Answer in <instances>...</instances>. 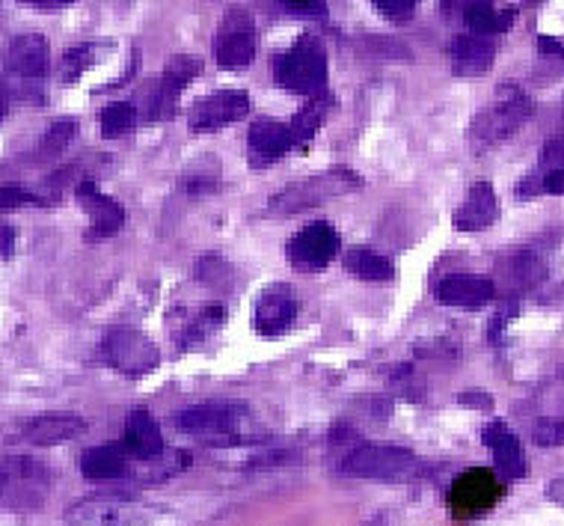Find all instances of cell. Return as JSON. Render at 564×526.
<instances>
[{
  "label": "cell",
  "instance_id": "cell-1",
  "mask_svg": "<svg viewBox=\"0 0 564 526\" xmlns=\"http://www.w3.org/2000/svg\"><path fill=\"white\" fill-rule=\"evenodd\" d=\"M51 75L48 42L36 33H21L10 42L7 66H3V105H45V84Z\"/></svg>",
  "mask_w": 564,
  "mask_h": 526
},
{
  "label": "cell",
  "instance_id": "cell-2",
  "mask_svg": "<svg viewBox=\"0 0 564 526\" xmlns=\"http://www.w3.org/2000/svg\"><path fill=\"white\" fill-rule=\"evenodd\" d=\"M532 114H535L532 96L517 84H502L490 98V105L485 110H478L473 122H469V147H473V152H487V149L506 143L508 137L523 128V122Z\"/></svg>",
  "mask_w": 564,
  "mask_h": 526
},
{
  "label": "cell",
  "instance_id": "cell-3",
  "mask_svg": "<svg viewBox=\"0 0 564 526\" xmlns=\"http://www.w3.org/2000/svg\"><path fill=\"white\" fill-rule=\"evenodd\" d=\"M243 419L247 408L235 401H205V405H191L182 408L173 417L175 429L185 431L205 447H238L253 440L243 434Z\"/></svg>",
  "mask_w": 564,
  "mask_h": 526
},
{
  "label": "cell",
  "instance_id": "cell-4",
  "mask_svg": "<svg viewBox=\"0 0 564 526\" xmlns=\"http://www.w3.org/2000/svg\"><path fill=\"white\" fill-rule=\"evenodd\" d=\"M273 78L294 96H322L327 87V51L318 36H301L273 63Z\"/></svg>",
  "mask_w": 564,
  "mask_h": 526
},
{
  "label": "cell",
  "instance_id": "cell-5",
  "mask_svg": "<svg viewBox=\"0 0 564 526\" xmlns=\"http://www.w3.org/2000/svg\"><path fill=\"white\" fill-rule=\"evenodd\" d=\"M341 473L354 479H375V482H410L425 473V464L401 447H383V443H362L350 449L341 461Z\"/></svg>",
  "mask_w": 564,
  "mask_h": 526
},
{
  "label": "cell",
  "instance_id": "cell-6",
  "mask_svg": "<svg viewBox=\"0 0 564 526\" xmlns=\"http://www.w3.org/2000/svg\"><path fill=\"white\" fill-rule=\"evenodd\" d=\"M357 187H362V179L348 167L327 170V173L310 175V179H301V182L282 187L280 194L271 200V212L273 215H297V212L315 208V205L327 203V200L350 194Z\"/></svg>",
  "mask_w": 564,
  "mask_h": 526
},
{
  "label": "cell",
  "instance_id": "cell-7",
  "mask_svg": "<svg viewBox=\"0 0 564 526\" xmlns=\"http://www.w3.org/2000/svg\"><path fill=\"white\" fill-rule=\"evenodd\" d=\"M199 68H203V63L196 57H191V54H175V57L164 66V72L155 78V84L147 89L143 101H137L134 98L137 108H140V119H147V122L173 119L175 101L182 96V89L199 75Z\"/></svg>",
  "mask_w": 564,
  "mask_h": 526
},
{
  "label": "cell",
  "instance_id": "cell-8",
  "mask_svg": "<svg viewBox=\"0 0 564 526\" xmlns=\"http://www.w3.org/2000/svg\"><path fill=\"white\" fill-rule=\"evenodd\" d=\"M502 494H506V487L490 470L473 468L467 473H460L448 487V508H452V515L464 520V517L490 512L502 500Z\"/></svg>",
  "mask_w": 564,
  "mask_h": 526
},
{
  "label": "cell",
  "instance_id": "cell-9",
  "mask_svg": "<svg viewBox=\"0 0 564 526\" xmlns=\"http://www.w3.org/2000/svg\"><path fill=\"white\" fill-rule=\"evenodd\" d=\"M101 357L108 361V366L122 375H131V378L158 369V363H161L155 342H149L143 333L131 331V328L110 331L108 340L101 342Z\"/></svg>",
  "mask_w": 564,
  "mask_h": 526
},
{
  "label": "cell",
  "instance_id": "cell-10",
  "mask_svg": "<svg viewBox=\"0 0 564 526\" xmlns=\"http://www.w3.org/2000/svg\"><path fill=\"white\" fill-rule=\"evenodd\" d=\"M215 60L220 68H243L256 57L253 15L243 10H229L215 33Z\"/></svg>",
  "mask_w": 564,
  "mask_h": 526
},
{
  "label": "cell",
  "instance_id": "cell-11",
  "mask_svg": "<svg viewBox=\"0 0 564 526\" xmlns=\"http://www.w3.org/2000/svg\"><path fill=\"white\" fill-rule=\"evenodd\" d=\"M339 233L330 224H310L285 247V259L297 273H322L339 254Z\"/></svg>",
  "mask_w": 564,
  "mask_h": 526
},
{
  "label": "cell",
  "instance_id": "cell-12",
  "mask_svg": "<svg viewBox=\"0 0 564 526\" xmlns=\"http://www.w3.org/2000/svg\"><path fill=\"white\" fill-rule=\"evenodd\" d=\"M250 114V96L243 89H217L196 101L187 114V126L194 135H212L217 128L241 122Z\"/></svg>",
  "mask_w": 564,
  "mask_h": 526
},
{
  "label": "cell",
  "instance_id": "cell-13",
  "mask_svg": "<svg viewBox=\"0 0 564 526\" xmlns=\"http://www.w3.org/2000/svg\"><path fill=\"white\" fill-rule=\"evenodd\" d=\"M294 149H303L301 137L294 131L292 119H256L250 131H247V158L250 167L262 170V167L276 164L280 158H285Z\"/></svg>",
  "mask_w": 564,
  "mask_h": 526
},
{
  "label": "cell",
  "instance_id": "cell-14",
  "mask_svg": "<svg viewBox=\"0 0 564 526\" xmlns=\"http://www.w3.org/2000/svg\"><path fill=\"white\" fill-rule=\"evenodd\" d=\"M297 319V298L292 289H264V294L253 307V328L264 340H276L289 331Z\"/></svg>",
  "mask_w": 564,
  "mask_h": 526
},
{
  "label": "cell",
  "instance_id": "cell-15",
  "mask_svg": "<svg viewBox=\"0 0 564 526\" xmlns=\"http://www.w3.org/2000/svg\"><path fill=\"white\" fill-rule=\"evenodd\" d=\"M494 294L497 283L481 273H448L437 286V301L457 310H481L485 303L494 301Z\"/></svg>",
  "mask_w": 564,
  "mask_h": 526
},
{
  "label": "cell",
  "instance_id": "cell-16",
  "mask_svg": "<svg viewBox=\"0 0 564 526\" xmlns=\"http://www.w3.org/2000/svg\"><path fill=\"white\" fill-rule=\"evenodd\" d=\"M78 203L93 221L89 238H110L126 226V208L113 200V196L101 194L93 179H80L78 182Z\"/></svg>",
  "mask_w": 564,
  "mask_h": 526
},
{
  "label": "cell",
  "instance_id": "cell-17",
  "mask_svg": "<svg viewBox=\"0 0 564 526\" xmlns=\"http://www.w3.org/2000/svg\"><path fill=\"white\" fill-rule=\"evenodd\" d=\"M499 221V200L490 182H476L469 187L467 200L452 215V226L457 233H481Z\"/></svg>",
  "mask_w": 564,
  "mask_h": 526
},
{
  "label": "cell",
  "instance_id": "cell-18",
  "mask_svg": "<svg viewBox=\"0 0 564 526\" xmlns=\"http://www.w3.org/2000/svg\"><path fill=\"white\" fill-rule=\"evenodd\" d=\"M485 447L490 449V455L497 461L499 473L506 479H523L529 473V459H525L523 443L517 440V434L508 429V422L502 419H494L490 426L481 434Z\"/></svg>",
  "mask_w": 564,
  "mask_h": 526
},
{
  "label": "cell",
  "instance_id": "cell-19",
  "mask_svg": "<svg viewBox=\"0 0 564 526\" xmlns=\"http://www.w3.org/2000/svg\"><path fill=\"white\" fill-rule=\"evenodd\" d=\"M119 443L128 452V459L137 461H155L164 452V438H161V429H158V419L147 408L131 410Z\"/></svg>",
  "mask_w": 564,
  "mask_h": 526
},
{
  "label": "cell",
  "instance_id": "cell-20",
  "mask_svg": "<svg viewBox=\"0 0 564 526\" xmlns=\"http://www.w3.org/2000/svg\"><path fill=\"white\" fill-rule=\"evenodd\" d=\"M494 57H497V45L476 33H460L448 45V60H452L457 78L473 80L485 75L487 68L494 66Z\"/></svg>",
  "mask_w": 564,
  "mask_h": 526
},
{
  "label": "cell",
  "instance_id": "cell-21",
  "mask_svg": "<svg viewBox=\"0 0 564 526\" xmlns=\"http://www.w3.org/2000/svg\"><path fill=\"white\" fill-rule=\"evenodd\" d=\"M48 468H42L36 461L30 459H3V506L10 503H28V494L33 497V485H48Z\"/></svg>",
  "mask_w": 564,
  "mask_h": 526
},
{
  "label": "cell",
  "instance_id": "cell-22",
  "mask_svg": "<svg viewBox=\"0 0 564 526\" xmlns=\"http://www.w3.org/2000/svg\"><path fill=\"white\" fill-rule=\"evenodd\" d=\"M87 429V422L75 414H48V417H33L21 426V434L36 447H54V443H66V440L78 438L80 431Z\"/></svg>",
  "mask_w": 564,
  "mask_h": 526
},
{
  "label": "cell",
  "instance_id": "cell-23",
  "mask_svg": "<svg viewBox=\"0 0 564 526\" xmlns=\"http://www.w3.org/2000/svg\"><path fill=\"white\" fill-rule=\"evenodd\" d=\"M80 473L89 482H117L128 476V452L122 443H105L93 447L80 455Z\"/></svg>",
  "mask_w": 564,
  "mask_h": 526
},
{
  "label": "cell",
  "instance_id": "cell-24",
  "mask_svg": "<svg viewBox=\"0 0 564 526\" xmlns=\"http://www.w3.org/2000/svg\"><path fill=\"white\" fill-rule=\"evenodd\" d=\"M499 273L506 280L508 292H529V289H535L546 277V262L535 250H520V254L508 256Z\"/></svg>",
  "mask_w": 564,
  "mask_h": 526
},
{
  "label": "cell",
  "instance_id": "cell-25",
  "mask_svg": "<svg viewBox=\"0 0 564 526\" xmlns=\"http://www.w3.org/2000/svg\"><path fill=\"white\" fill-rule=\"evenodd\" d=\"M517 21V10L508 7V10H499L494 3H467L464 10V24H467L476 36H494V33H506L511 30V24Z\"/></svg>",
  "mask_w": 564,
  "mask_h": 526
},
{
  "label": "cell",
  "instance_id": "cell-26",
  "mask_svg": "<svg viewBox=\"0 0 564 526\" xmlns=\"http://www.w3.org/2000/svg\"><path fill=\"white\" fill-rule=\"evenodd\" d=\"M226 322V307L224 303H208L203 310H196L191 315V322L185 324V331H182V348H194L199 342L212 340Z\"/></svg>",
  "mask_w": 564,
  "mask_h": 526
},
{
  "label": "cell",
  "instance_id": "cell-27",
  "mask_svg": "<svg viewBox=\"0 0 564 526\" xmlns=\"http://www.w3.org/2000/svg\"><path fill=\"white\" fill-rule=\"evenodd\" d=\"M345 271L360 277V280H369V283H387L395 277V268L387 256L375 254V250H348L345 254Z\"/></svg>",
  "mask_w": 564,
  "mask_h": 526
},
{
  "label": "cell",
  "instance_id": "cell-28",
  "mask_svg": "<svg viewBox=\"0 0 564 526\" xmlns=\"http://www.w3.org/2000/svg\"><path fill=\"white\" fill-rule=\"evenodd\" d=\"M333 101H336V98H333L330 89H324L322 96H312L292 117V126L294 131H297V137H301L303 147L310 143L312 137L318 135V128L324 126V119H327V114L333 110Z\"/></svg>",
  "mask_w": 564,
  "mask_h": 526
},
{
  "label": "cell",
  "instance_id": "cell-29",
  "mask_svg": "<svg viewBox=\"0 0 564 526\" xmlns=\"http://www.w3.org/2000/svg\"><path fill=\"white\" fill-rule=\"evenodd\" d=\"M137 122H140V108L137 101H113L108 108L98 114V131L105 140H117V137H126L128 131H134Z\"/></svg>",
  "mask_w": 564,
  "mask_h": 526
},
{
  "label": "cell",
  "instance_id": "cell-30",
  "mask_svg": "<svg viewBox=\"0 0 564 526\" xmlns=\"http://www.w3.org/2000/svg\"><path fill=\"white\" fill-rule=\"evenodd\" d=\"M98 51H101L98 42H84V45H75V49L63 51V60H59V80H63V84H75V80H80V75H84L89 66H96Z\"/></svg>",
  "mask_w": 564,
  "mask_h": 526
},
{
  "label": "cell",
  "instance_id": "cell-31",
  "mask_svg": "<svg viewBox=\"0 0 564 526\" xmlns=\"http://www.w3.org/2000/svg\"><path fill=\"white\" fill-rule=\"evenodd\" d=\"M75 131H78V122H75V119H57V122H51V128L40 140V147H36V161L57 158L59 152L72 143Z\"/></svg>",
  "mask_w": 564,
  "mask_h": 526
},
{
  "label": "cell",
  "instance_id": "cell-32",
  "mask_svg": "<svg viewBox=\"0 0 564 526\" xmlns=\"http://www.w3.org/2000/svg\"><path fill=\"white\" fill-rule=\"evenodd\" d=\"M196 280L205 286H215V289H229L232 286V268L217 254H208L196 262Z\"/></svg>",
  "mask_w": 564,
  "mask_h": 526
},
{
  "label": "cell",
  "instance_id": "cell-33",
  "mask_svg": "<svg viewBox=\"0 0 564 526\" xmlns=\"http://www.w3.org/2000/svg\"><path fill=\"white\" fill-rule=\"evenodd\" d=\"M532 440H535L538 447H562L564 443V419H555V417H544L538 419L535 429H532Z\"/></svg>",
  "mask_w": 564,
  "mask_h": 526
},
{
  "label": "cell",
  "instance_id": "cell-34",
  "mask_svg": "<svg viewBox=\"0 0 564 526\" xmlns=\"http://www.w3.org/2000/svg\"><path fill=\"white\" fill-rule=\"evenodd\" d=\"M371 7L392 24H408L416 15V0H375Z\"/></svg>",
  "mask_w": 564,
  "mask_h": 526
},
{
  "label": "cell",
  "instance_id": "cell-35",
  "mask_svg": "<svg viewBox=\"0 0 564 526\" xmlns=\"http://www.w3.org/2000/svg\"><path fill=\"white\" fill-rule=\"evenodd\" d=\"M538 170L541 173H558L564 170V135L550 137L541 149V158H538Z\"/></svg>",
  "mask_w": 564,
  "mask_h": 526
},
{
  "label": "cell",
  "instance_id": "cell-36",
  "mask_svg": "<svg viewBox=\"0 0 564 526\" xmlns=\"http://www.w3.org/2000/svg\"><path fill=\"white\" fill-rule=\"evenodd\" d=\"M217 185H220V179L215 173H191L185 179V191L191 196H205V194H215Z\"/></svg>",
  "mask_w": 564,
  "mask_h": 526
},
{
  "label": "cell",
  "instance_id": "cell-37",
  "mask_svg": "<svg viewBox=\"0 0 564 526\" xmlns=\"http://www.w3.org/2000/svg\"><path fill=\"white\" fill-rule=\"evenodd\" d=\"M0 203H3V212H12V208H19V205H28V203H42L40 196H33L30 191H24V187L19 185H3V191H0Z\"/></svg>",
  "mask_w": 564,
  "mask_h": 526
},
{
  "label": "cell",
  "instance_id": "cell-38",
  "mask_svg": "<svg viewBox=\"0 0 564 526\" xmlns=\"http://www.w3.org/2000/svg\"><path fill=\"white\" fill-rule=\"evenodd\" d=\"M514 194H517V200H535V196H541L544 194V182H541V173H525L523 179H520V182H517V187H514Z\"/></svg>",
  "mask_w": 564,
  "mask_h": 526
},
{
  "label": "cell",
  "instance_id": "cell-39",
  "mask_svg": "<svg viewBox=\"0 0 564 526\" xmlns=\"http://www.w3.org/2000/svg\"><path fill=\"white\" fill-rule=\"evenodd\" d=\"M285 7V12H292V15H306V19H324L327 15V3H322V0H306V3H297V0H285L282 3Z\"/></svg>",
  "mask_w": 564,
  "mask_h": 526
},
{
  "label": "cell",
  "instance_id": "cell-40",
  "mask_svg": "<svg viewBox=\"0 0 564 526\" xmlns=\"http://www.w3.org/2000/svg\"><path fill=\"white\" fill-rule=\"evenodd\" d=\"M538 54L544 63H558L564 66V42L553 36H538Z\"/></svg>",
  "mask_w": 564,
  "mask_h": 526
},
{
  "label": "cell",
  "instance_id": "cell-41",
  "mask_svg": "<svg viewBox=\"0 0 564 526\" xmlns=\"http://www.w3.org/2000/svg\"><path fill=\"white\" fill-rule=\"evenodd\" d=\"M541 182H544V194L564 196V170H558V173H541Z\"/></svg>",
  "mask_w": 564,
  "mask_h": 526
},
{
  "label": "cell",
  "instance_id": "cell-42",
  "mask_svg": "<svg viewBox=\"0 0 564 526\" xmlns=\"http://www.w3.org/2000/svg\"><path fill=\"white\" fill-rule=\"evenodd\" d=\"M0 241H3V247H0V259L7 262V259H12V254H15V229H12L10 224H3V229H0Z\"/></svg>",
  "mask_w": 564,
  "mask_h": 526
},
{
  "label": "cell",
  "instance_id": "cell-43",
  "mask_svg": "<svg viewBox=\"0 0 564 526\" xmlns=\"http://www.w3.org/2000/svg\"><path fill=\"white\" fill-rule=\"evenodd\" d=\"M460 405H485V408H490V405H494V401H490V396H460Z\"/></svg>",
  "mask_w": 564,
  "mask_h": 526
},
{
  "label": "cell",
  "instance_id": "cell-44",
  "mask_svg": "<svg viewBox=\"0 0 564 526\" xmlns=\"http://www.w3.org/2000/svg\"><path fill=\"white\" fill-rule=\"evenodd\" d=\"M30 7H40V10H57V7H68V0H33Z\"/></svg>",
  "mask_w": 564,
  "mask_h": 526
},
{
  "label": "cell",
  "instance_id": "cell-45",
  "mask_svg": "<svg viewBox=\"0 0 564 526\" xmlns=\"http://www.w3.org/2000/svg\"><path fill=\"white\" fill-rule=\"evenodd\" d=\"M562 119H564V108H562Z\"/></svg>",
  "mask_w": 564,
  "mask_h": 526
}]
</instances>
